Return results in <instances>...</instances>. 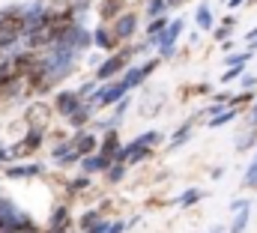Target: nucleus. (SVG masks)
<instances>
[{
    "label": "nucleus",
    "instance_id": "obj_43",
    "mask_svg": "<svg viewBox=\"0 0 257 233\" xmlns=\"http://www.w3.org/2000/svg\"><path fill=\"white\" fill-rule=\"evenodd\" d=\"M180 3H186V0H168V6H171V9H177Z\"/></svg>",
    "mask_w": 257,
    "mask_h": 233
},
{
    "label": "nucleus",
    "instance_id": "obj_35",
    "mask_svg": "<svg viewBox=\"0 0 257 233\" xmlns=\"http://www.w3.org/2000/svg\"><path fill=\"white\" fill-rule=\"evenodd\" d=\"M212 36H215L218 42H227V39H230V30H227V27H218V30H212Z\"/></svg>",
    "mask_w": 257,
    "mask_h": 233
},
{
    "label": "nucleus",
    "instance_id": "obj_15",
    "mask_svg": "<svg viewBox=\"0 0 257 233\" xmlns=\"http://www.w3.org/2000/svg\"><path fill=\"white\" fill-rule=\"evenodd\" d=\"M72 153H75V141H72V138H57V141L51 144V159H54V165H63Z\"/></svg>",
    "mask_w": 257,
    "mask_h": 233
},
{
    "label": "nucleus",
    "instance_id": "obj_16",
    "mask_svg": "<svg viewBox=\"0 0 257 233\" xmlns=\"http://www.w3.org/2000/svg\"><path fill=\"white\" fill-rule=\"evenodd\" d=\"M48 230H57V233H66L69 230V206L60 203L51 209V218H48Z\"/></svg>",
    "mask_w": 257,
    "mask_h": 233
},
{
    "label": "nucleus",
    "instance_id": "obj_4",
    "mask_svg": "<svg viewBox=\"0 0 257 233\" xmlns=\"http://www.w3.org/2000/svg\"><path fill=\"white\" fill-rule=\"evenodd\" d=\"M45 132H48V129H39V126H27L24 138L12 144V156H15V159H27V156H33V153L42 147V141H45Z\"/></svg>",
    "mask_w": 257,
    "mask_h": 233
},
{
    "label": "nucleus",
    "instance_id": "obj_36",
    "mask_svg": "<svg viewBox=\"0 0 257 233\" xmlns=\"http://www.w3.org/2000/svg\"><path fill=\"white\" fill-rule=\"evenodd\" d=\"M245 123H248V126H257V105H251V108L245 111Z\"/></svg>",
    "mask_w": 257,
    "mask_h": 233
},
{
    "label": "nucleus",
    "instance_id": "obj_40",
    "mask_svg": "<svg viewBox=\"0 0 257 233\" xmlns=\"http://www.w3.org/2000/svg\"><path fill=\"white\" fill-rule=\"evenodd\" d=\"M138 221H141V215H132V218L126 221V227H128V230H132V227H138Z\"/></svg>",
    "mask_w": 257,
    "mask_h": 233
},
{
    "label": "nucleus",
    "instance_id": "obj_30",
    "mask_svg": "<svg viewBox=\"0 0 257 233\" xmlns=\"http://www.w3.org/2000/svg\"><path fill=\"white\" fill-rule=\"evenodd\" d=\"M245 75V66H236V69H224V75H221V84H230V81H236V78H242Z\"/></svg>",
    "mask_w": 257,
    "mask_h": 233
},
{
    "label": "nucleus",
    "instance_id": "obj_10",
    "mask_svg": "<svg viewBox=\"0 0 257 233\" xmlns=\"http://www.w3.org/2000/svg\"><path fill=\"white\" fill-rule=\"evenodd\" d=\"M51 114H54V108L51 105H45V102H30L27 105V126H39V129H48V123H51Z\"/></svg>",
    "mask_w": 257,
    "mask_h": 233
},
{
    "label": "nucleus",
    "instance_id": "obj_11",
    "mask_svg": "<svg viewBox=\"0 0 257 233\" xmlns=\"http://www.w3.org/2000/svg\"><path fill=\"white\" fill-rule=\"evenodd\" d=\"M45 174V168L39 162H27V165H9L3 168V176L6 179H36V176Z\"/></svg>",
    "mask_w": 257,
    "mask_h": 233
},
{
    "label": "nucleus",
    "instance_id": "obj_23",
    "mask_svg": "<svg viewBox=\"0 0 257 233\" xmlns=\"http://www.w3.org/2000/svg\"><path fill=\"white\" fill-rule=\"evenodd\" d=\"M87 188H90V176H84V174L72 176V179L66 182V197H75V194H81V191H87Z\"/></svg>",
    "mask_w": 257,
    "mask_h": 233
},
{
    "label": "nucleus",
    "instance_id": "obj_9",
    "mask_svg": "<svg viewBox=\"0 0 257 233\" xmlns=\"http://www.w3.org/2000/svg\"><path fill=\"white\" fill-rule=\"evenodd\" d=\"M138 24H141L138 12H123L111 27H114V33H117V39H120V42H132V39H135V33H138Z\"/></svg>",
    "mask_w": 257,
    "mask_h": 233
},
{
    "label": "nucleus",
    "instance_id": "obj_42",
    "mask_svg": "<svg viewBox=\"0 0 257 233\" xmlns=\"http://www.w3.org/2000/svg\"><path fill=\"white\" fill-rule=\"evenodd\" d=\"M242 3H245V0H227V9H239Z\"/></svg>",
    "mask_w": 257,
    "mask_h": 233
},
{
    "label": "nucleus",
    "instance_id": "obj_1",
    "mask_svg": "<svg viewBox=\"0 0 257 233\" xmlns=\"http://www.w3.org/2000/svg\"><path fill=\"white\" fill-rule=\"evenodd\" d=\"M132 54H138V48L135 45H126V48H120L117 54H111V57H105L99 66H96V75H93V81H99V84H111L117 75L123 78L128 69V60Z\"/></svg>",
    "mask_w": 257,
    "mask_h": 233
},
{
    "label": "nucleus",
    "instance_id": "obj_47",
    "mask_svg": "<svg viewBox=\"0 0 257 233\" xmlns=\"http://www.w3.org/2000/svg\"><path fill=\"white\" fill-rule=\"evenodd\" d=\"M254 105H257V102H254Z\"/></svg>",
    "mask_w": 257,
    "mask_h": 233
},
{
    "label": "nucleus",
    "instance_id": "obj_2",
    "mask_svg": "<svg viewBox=\"0 0 257 233\" xmlns=\"http://www.w3.org/2000/svg\"><path fill=\"white\" fill-rule=\"evenodd\" d=\"M57 45H66V48H72V51L84 54L87 48H93V30H87L81 21L66 24L63 33H60V39H57Z\"/></svg>",
    "mask_w": 257,
    "mask_h": 233
},
{
    "label": "nucleus",
    "instance_id": "obj_8",
    "mask_svg": "<svg viewBox=\"0 0 257 233\" xmlns=\"http://www.w3.org/2000/svg\"><path fill=\"white\" fill-rule=\"evenodd\" d=\"M72 141H75V150H78V156L81 159H87V156H96L99 153V147H102V138L96 135V132H75L72 135Z\"/></svg>",
    "mask_w": 257,
    "mask_h": 233
},
{
    "label": "nucleus",
    "instance_id": "obj_39",
    "mask_svg": "<svg viewBox=\"0 0 257 233\" xmlns=\"http://www.w3.org/2000/svg\"><path fill=\"white\" fill-rule=\"evenodd\" d=\"M257 39V27H251V30H248V33H245V45H251V42H254Z\"/></svg>",
    "mask_w": 257,
    "mask_h": 233
},
{
    "label": "nucleus",
    "instance_id": "obj_45",
    "mask_svg": "<svg viewBox=\"0 0 257 233\" xmlns=\"http://www.w3.org/2000/svg\"><path fill=\"white\" fill-rule=\"evenodd\" d=\"M221 3H227V0H221Z\"/></svg>",
    "mask_w": 257,
    "mask_h": 233
},
{
    "label": "nucleus",
    "instance_id": "obj_24",
    "mask_svg": "<svg viewBox=\"0 0 257 233\" xmlns=\"http://www.w3.org/2000/svg\"><path fill=\"white\" fill-rule=\"evenodd\" d=\"M168 9H171V6H168V0H147V9H144V12H147V18H150V21H156V18H165V15H168Z\"/></svg>",
    "mask_w": 257,
    "mask_h": 233
},
{
    "label": "nucleus",
    "instance_id": "obj_33",
    "mask_svg": "<svg viewBox=\"0 0 257 233\" xmlns=\"http://www.w3.org/2000/svg\"><path fill=\"white\" fill-rule=\"evenodd\" d=\"M248 206H251V200L239 197V200H233V203H230V212H242V209H248Z\"/></svg>",
    "mask_w": 257,
    "mask_h": 233
},
{
    "label": "nucleus",
    "instance_id": "obj_21",
    "mask_svg": "<svg viewBox=\"0 0 257 233\" xmlns=\"http://www.w3.org/2000/svg\"><path fill=\"white\" fill-rule=\"evenodd\" d=\"M189 138H192V120H186V123L174 132V138H171V144H168V147H171V150H180L183 144H189Z\"/></svg>",
    "mask_w": 257,
    "mask_h": 233
},
{
    "label": "nucleus",
    "instance_id": "obj_3",
    "mask_svg": "<svg viewBox=\"0 0 257 233\" xmlns=\"http://www.w3.org/2000/svg\"><path fill=\"white\" fill-rule=\"evenodd\" d=\"M126 96H128V90L123 87V81H111V84H99V90H96L87 102L99 111V108H114V105L123 102Z\"/></svg>",
    "mask_w": 257,
    "mask_h": 233
},
{
    "label": "nucleus",
    "instance_id": "obj_22",
    "mask_svg": "<svg viewBox=\"0 0 257 233\" xmlns=\"http://www.w3.org/2000/svg\"><path fill=\"white\" fill-rule=\"evenodd\" d=\"M203 197H206V191H200V188H186V191L177 197V206L189 209V206H194V203H200Z\"/></svg>",
    "mask_w": 257,
    "mask_h": 233
},
{
    "label": "nucleus",
    "instance_id": "obj_14",
    "mask_svg": "<svg viewBox=\"0 0 257 233\" xmlns=\"http://www.w3.org/2000/svg\"><path fill=\"white\" fill-rule=\"evenodd\" d=\"M126 12V0H99V18H102V24H114L120 15Z\"/></svg>",
    "mask_w": 257,
    "mask_h": 233
},
{
    "label": "nucleus",
    "instance_id": "obj_41",
    "mask_svg": "<svg viewBox=\"0 0 257 233\" xmlns=\"http://www.w3.org/2000/svg\"><path fill=\"white\" fill-rule=\"evenodd\" d=\"M242 185H245V188H257V176H251V179H242Z\"/></svg>",
    "mask_w": 257,
    "mask_h": 233
},
{
    "label": "nucleus",
    "instance_id": "obj_31",
    "mask_svg": "<svg viewBox=\"0 0 257 233\" xmlns=\"http://www.w3.org/2000/svg\"><path fill=\"white\" fill-rule=\"evenodd\" d=\"M111 227H114V221H111V218H102L99 224H93V227H90L87 233H108Z\"/></svg>",
    "mask_w": 257,
    "mask_h": 233
},
{
    "label": "nucleus",
    "instance_id": "obj_6",
    "mask_svg": "<svg viewBox=\"0 0 257 233\" xmlns=\"http://www.w3.org/2000/svg\"><path fill=\"white\" fill-rule=\"evenodd\" d=\"M183 30H186V18H174L171 21V27L165 30V36H162V42H159V57L162 60H171L174 57V51H177V39L183 36Z\"/></svg>",
    "mask_w": 257,
    "mask_h": 233
},
{
    "label": "nucleus",
    "instance_id": "obj_19",
    "mask_svg": "<svg viewBox=\"0 0 257 233\" xmlns=\"http://www.w3.org/2000/svg\"><path fill=\"white\" fill-rule=\"evenodd\" d=\"M194 21H197V30H212V24H215L212 6H209V3H200V6L194 9Z\"/></svg>",
    "mask_w": 257,
    "mask_h": 233
},
{
    "label": "nucleus",
    "instance_id": "obj_44",
    "mask_svg": "<svg viewBox=\"0 0 257 233\" xmlns=\"http://www.w3.org/2000/svg\"><path fill=\"white\" fill-rule=\"evenodd\" d=\"M248 48H251V51H257V39H254V42H251V45H248Z\"/></svg>",
    "mask_w": 257,
    "mask_h": 233
},
{
    "label": "nucleus",
    "instance_id": "obj_17",
    "mask_svg": "<svg viewBox=\"0 0 257 233\" xmlns=\"http://www.w3.org/2000/svg\"><path fill=\"white\" fill-rule=\"evenodd\" d=\"M233 147H236V153L257 150V126H251V129H242V132L233 138Z\"/></svg>",
    "mask_w": 257,
    "mask_h": 233
},
{
    "label": "nucleus",
    "instance_id": "obj_27",
    "mask_svg": "<svg viewBox=\"0 0 257 233\" xmlns=\"http://www.w3.org/2000/svg\"><path fill=\"white\" fill-rule=\"evenodd\" d=\"M248 221H251V206L233 215V221H230V230H227V233H245V227H248Z\"/></svg>",
    "mask_w": 257,
    "mask_h": 233
},
{
    "label": "nucleus",
    "instance_id": "obj_12",
    "mask_svg": "<svg viewBox=\"0 0 257 233\" xmlns=\"http://www.w3.org/2000/svg\"><path fill=\"white\" fill-rule=\"evenodd\" d=\"M111 159H105L102 153H96V156H87V159H81V174L84 176H93V174H108L111 171Z\"/></svg>",
    "mask_w": 257,
    "mask_h": 233
},
{
    "label": "nucleus",
    "instance_id": "obj_37",
    "mask_svg": "<svg viewBox=\"0 0 257 233\" xmlns=\"http://www.w3.org/2000/svg\"><path fill=\"white\" fill-rule=\"evenodd\" d=\"M221 27H227V30L236 27V15H224V18H221Z\"/></svg>",
    "mask_w": 257,
    "mask_h": 233
},
{
    "label": "nucleus",
    "instance_id": "obj_13",
    "mask_svg": "<svg viewBox=\"0 0 257 233\" xmlns=\"http://www.w3.org/2000/svg\"><path fill=\"white\" fill-rule=\"evenodd\" d=\"M126 144L120 141V132L117 129H111V132H105V138H102V147H99V153L105 156V159H111V162H117V156H120V150H123Z\"/></svg>",
    "mask_w": 257,
    "mask_h": 233
},
{
    "label": "nucleus",
    "instance_id": "obj_25",
    "mask_svg": "<svg viewBox=\"0 0 257 233\" xmlns=\"http://www.w3.org/2000/svg\"><path fill=\"white\" fill-rule=\"evenodd\" d=\"M105 215H102V209H87V212H81V218H78V227H81V233H87L93 224H99Z\"/></svg>",
    "mask_w": 257,
    "mask_h": 233
},
{
    "label": "nucleus",
    "instance_id": "obj_28",
    "mask_svg": "<svg viewBox=\"0 0 257 233\" xmlns=\"http://www.w3.org/2000/svg\"><path fill=\"white\" fill-rule=\"evenodd\" d=\"M135 141H138L141 147H153V150H156V147H159V144L165 141V135H162V132H156V129H150V132H144V135H138Z\"/></svg>",
    "mask_w": 257,
    "mask_h": 233
},
{
    "label": "nucleus",
    "instance_id": "obj_34",
    "mask_svg": "<svg viewBox=\"0 0 257 233\" xmlns=\"http://www.w3.org/2000/svg\"><path fill=\"white\" fill-rule=\"evenodd\" d=\"M251 176H257V150L251 156V162H248V168H245V179H251Z\"/></svg>",
    "mask_w": 257,
    "mask_h": 233
},
{
    "label": "nucleus",
    "instance_id": "obj_26",
    "mask_svg": "<svg viewBox=\"0 0 257 233\" xmlns=\"http://www.w3.org/2000/svg\"><path fill=\"white\" fill-rule=\"evenodd\" d=\"M236 117H239V108H227V111H224V114L212 117V120H209V123H206V129H224V126H227V123H233V120H236Z\"/></svg>",
    "mask_w": 257,
    "mask_h": 233
},
{
    "label": "nucleus",
    "instance_id": "obj_7",
    "mask_svg": "<svg viewBox=\"0 0 257 233\" xmlns=\"http://www.w3.org/2000/svg\"><path fill=\"white\" fill-rule=\"evenodd\" d=\"M123 42L117 39V33H114V27L111 24H99V27H93V48H99V51H117Z\"/></svg>",
    "mask_w": 257,
    "mask_h": 233
},
{
    "label": "nucleus",
    "instance_id": "obj_5",
    "mask_svg": "<svg viewBox=\"0 0 257 233\" xmlns=\"http://www.w3.org/2000/svg\"><path fill=\"white\" fill-rule=\"evenodd\" d=\"M51 108H54V114H57V117H66V120H72V117H75L78 111H81V108H84V99L78 96V90H60V93L54 96Z\"/></svg>",
    "mask_w": 257,
    "mask_h": 233
},
{
    "label": "nucleus",
    "instance_id": "obj_32",
    "mask_svg": "<svg viewBox=\"0 0 257 233\" xmlns=\"http://www.w3.org/2000/svg\"><path fill=\"white\" fill-rule=\"evenodd\" d=\"M239 84H242V90H254V87H257V75H251V72H245V75L239 78Z\"/></svg>",
    "mask_w": 257,
    "mask_h": 233
},
{
    "label": "nucleus",
    "instance_id": "obj_20",
    "mask_svg": "<svg viewBox=\"0 0 257 233\" xmlns=\"http://www.w3.org/2000/svg\"><path fill=\"white\" fill-rule=\"evenodd\" d=\"M254 60V51H233V54H224V69H236V66H245Z\"/></svg>",
    "mask_w": 257,
    "mask_h": 233
},
{
    "label": "nucleus",
    "instance_id": "obj_18",
    "mask_svg": "<svg viewBox=\"0 0 257 233\" xmlns=\"http://www.w3.org/2000/svg\"><path fill=\"white\" fill-rule=\"evenodd\" d=\"M93 117H96V108H93L90 102H84V108H81L78 114H75L72 120H69V126H72L75 132H87V126L93 123Z\"/></svg>",
    "mask_w": 257,
    "mask_h": 233
},
{
    "label": "nucleus",
    "instance_id": "obj_38",
    "mask_svg": "<svg viewBox=\"0 0 257 233\" xmlns=\"http://www.w3.org/2000/svg\"><path fill=\"white\" fill-rule=\"evenodd\" d=\"M123 230H128V227H126V221H114V227H111L108 233H123Z\"/></svg>",
    "mask_w": 257,
    "mask_h": 233
},
{
    "label": "nucleus",
    "instance_id": "obj_29",
    "mask_svg": "<svg viewBox=\"0 0 257 233\" xmlns=\"http://www.w3.org/2000/svg\"><path fill=\"white\" fill-rule=\"evenodd\" d=\"M126 171H128V165H123V162H114V165H111V171L105 174V179H108L111 185H117V182H123V179H126Z\"/></svg>",
    "mask_w": 257,
    "mask_h": 233
},
{
    "label": "nucleus",
    "instance_id": "obj_46",
    "mask_svg": "<svg viewBox=\"0 0 257 233\" xmlns=\"http://www.w3.org/2000/svg\"><path fill=\"white\" fill-rule=\"evenodd\" d=\"M0 168H3V165H0Z\"/></svg>",
    "mask_w": 257,
    "mask_h": 233
}]
</instances>
